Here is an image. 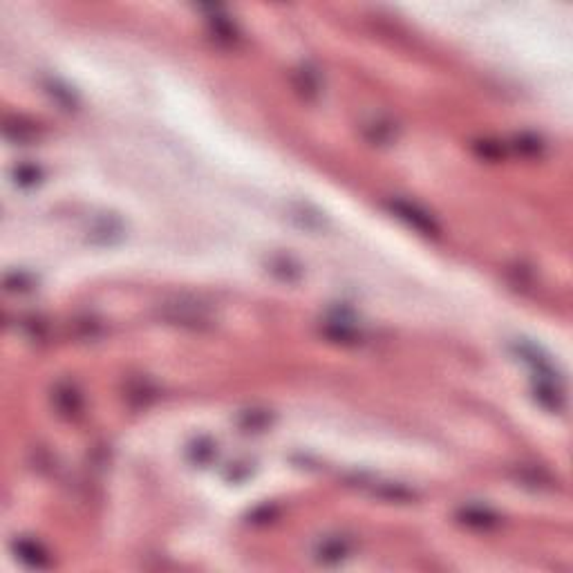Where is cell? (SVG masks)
<instances>
[{
  "instance_id": "obj_1",
  "label": "cell",
  "mask_w": 573,
  "mask_h": 573,
  "mask_svg": "<svg viewBox=\"0 0 573 573\" xmlns=\"http://www.w3.org/2000/svg\"><path fill=\"white\" fill-rule=\"evenodd\" d=\"M164 320L170 325L188 327V329H204L213 325V314L211 309L202 305L200 301H191V298H177V301H168L159 309Z\"/></svg>"
},
{
  "instance_id": "obj_2",
  "label": "cell",
  "mask_w": 573,
  "mask_h": 573,
  "mask_svg": "<svg viewBox=\"0 0 573 573\" xmlns=\"http://www.w3.org/2000/svg\"><path fill=\"white\" fill-rule=\"evenodd\" d=\"M387 209L394 217H399L401 222H406L410 228H415L417 233L421 235H437L439 233V226L437 222L432 220V215L428 211H423L419 204L415 202H408V200H389L387 202Z\"/></svg>"
},
{
  "instance_id": "obj_3",
  "label": "cell",
  "mask_w": 573,
  "mask_h": 573,
  "mask_svg": "<svg viewBox=\"0 0 573 573\" xmlns=\"http://www.w3.org/2000/svg\"><path fill=\"white\" fill-rule=\"evenodd\" d=\"M320 331H323L329 340L343 343V345H354V343H359L361 338V331L354 325V318H350L345 312H334L331 316H327Z\"/></svg>"
},
{
  "instance_id": "obj_4",
  "label": "cell",
  "mask_w": 573,
  "mask_h": 573,
  "mask_svg": "<svg viewBox=\"0 0 573 573\" xmlns=\"http://www.w3.org/2000/svg\"><path fill=\"white\" fill-rule=\"evenodd\" d=\"M352 551V544L347 537H340V535H331V537H323L318 544H316V560L318 562H325V565H338L343 562Z\"/></svg>"
},
{
  "instance_id": "obj_5",
  "label": "cell",
  "mask_w": 573,
  "mask_h": 573,
  "mask_svg": "<svg viewBox=\"0 0 573 573\" xmlns=\"http://www.w3.org/2000/svg\"><path fill=\"white\" fill-rule=\"evenodd\" d=\"M52 406L63 417H76L83 408V399L78 389L70 383H59L52 389Z\"/></svg>"
},
{
  "instance_id": "obj_6",
  "label": "cell",
  "mask_w": 573,
  "mask_h": 573,
  "mask_svg": "<svg viewBox=\"0 0 573 573\" xmlns=\"http://www.w3.org/2000/svg\"><path fill=\"white\" fill-rule=\"evenodd\" d=\"M457 520L462 524L471 526L475 531H488L492 526L499 524V518L490 509L481 506V504H468V506H462L460 513H457Z\"/></svg>"
},
{
  "instance_id": "obj_7",
  "label": "cell",
  "mask_w": 573,
  "mask_h": 573,
  "mask_svg": "<svg viewBox=\"0 0 573 573\" xmlns=\"http://www.w3.org/2000/svg\"><path fill=\"white\" fill-rule=\"evenodd\" d=\"M14 551H16V558L20 560V562H25L27 567H45L50 562V555L48 551L36 542V540H27V537H22V540H18L14 544Z\"/></svg>"
},
{
  "instance_id": "obj_8",
  "label": "cell",
  "mask_w": 573,
  "mask_h": 573,
  "mask_svg": "<svg viewBox=\"0 0 573 573\" xmlns=\"http://www.w3.org/2000/svg\"><path fill=\"white\" fill-rule=\"evenodd\" d=\"M365 134L372 144H387L396 137V128L387 119H374L370 125H365Z\"/></svg>"
},
{
  "instance_id": "obj_9",
  "label": "cell",
  "mask_w": 573,
  "mask_h": 573,
  "mask_svg": "<svg viewBox=\"0 0 573 573\" xmlns=\"http://www.w3.org/2000/svg\"><path fill=\"white\" fill-rule=\"evenodd\" d=\"M296 88L298 92L303 97H316L320 92V78L314 70H309V67H303V70H298L296 74Z\"/></svg>"
},
{
  "instance_id": "obj_10",
  "label": "cell",
  "mask_w": 573,
  "mask_h": 573,
  "mask_svg": "<svg viewBox=\"0 0 573 573\" xmlns=\"http://www.w3.org/2000/svg\"><path fill=\"white\" fill-rule=\"evenodd\" d=\"M188 455H191V460H193L195 464L204 466V464H209V462L213 460L215 446H213L209 439H198V441H195V443L191 446V448H188Z\"/></svg>"
},
{
  "instance_id": "obj_11",
  "label": "cell",
  "mask_w": 573,
  "mask_h": 573,
  "mask_svg": "<svg viewBox=\"0 0 573 573\" xmlns=\"http://www.w3.org/2000/svg\"><path fill=\"white\" fill-rule=\"evenodd\" d=\"M39 179H41V170L36 166L25 164V166L16 168V181L20 186H34V184H39Z\"/></svg>"
},
{
  "instance_id": "obj_12",
  "label": "cell",
  "mask_w": 573,
  "mask_h": 573,
  "mask_svg": "<svg viewBox=\"0 0 573 573\" xmlns=\"http://www.w3.org/2000/svg\"><path fill=\"white\" fill-rule=\"evenodd\" d=\"M5 284L9 291H27V289H32V278L22 271H14L7 276Z\"/></svg>"
},
{
  "instance_id": "obj_13",
  "label": "cell",
  "mask_w": 573,
  "mask_h": 573,
  "mask_svg": "<svg viewBox=\"0 0 573 573\" xmlns=\"http://www.w3.org/2000/svg\"><path fill=\"white\" fill-rule=\"evenodd\" d=\"M267 423H269V417L265 415V412H258V410H254V412L249 410L242 419V426L247 430H260V428H265Z\"/></svg>"
},
{
  "instance_id": "obj_14",
  "label": "cell",
  "mask_w": 573,
  "mask_h": 573,
  "mask_svg": "<svg viewBox=\"0 0 573 573\" xmlns=\"http://www.w3.org/2000/svg\"><path fill=\"white\" fill-rule=\"evenodd\" d=\"M50 95L61 103L65 108H74V97L67 88L59 85V83H50Z\"/></svg>"
},
{
  "instance_id": "obj_15",
  "label": "cell",
  "mask_w": 573,
  "mask_h": 573,
  "mask_svg": "<svg viewBox=\"0 0 573 573\" xmlns=\"http://www.w3.org/2000/svg\"><path fill=\"white\" fill-rule=\"evenodd\" d=\"M518 151L526 153V155H537L540 153V139L537 137H518Z\"/></svg>"
}]
</instances>
